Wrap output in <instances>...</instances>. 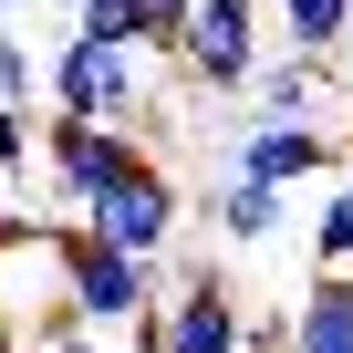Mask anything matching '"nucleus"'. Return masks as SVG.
<instances>
[{
	"mask_svg": "<svg viewBox=\"0 0 353 353\" xmlns=\"http://www.w3.org/2000/svg\"><path fill=\"white\" fill-rule=\"evenodd\" d=\"M83 229H94V239H114L125 260H156V250H166L176 229H188V198H176V176H166V166L145 156V166H125L114 188H104V198L83 208Z\"/></svg>",
	"mask_w": 353,
	"mask_h": 353,
	"instance_id": "obj_3",
	"label": "nucleus"
},
{
	"mask_svg": "<svg viewBox=\"0 0 353 353\" xmlns=\"http://www.w3.org/2000/svg\"><path fill=\"white\" fill-rule=\"evenodd\" d=\"M32 353H94V332H52V343H32Z\"/></svg>",
	"mask_w": 353,
	"mask_h": 353,
	"instance_id": "obj_15",
	"label": "nucleus"
},
{
	"mask_svg": "<svg viewBox=\"0 0 353 353\" xmlns=\"http://www.w3.org/2000/svg\"><path fill=\"white\" fill-rule=\"evenodd\" d=\"M176 42H188V0H135V52L176 63Z\"/></svg>",
	"mask_w": 353,
	"mask_h": 353,
	"instance_id": "obj_11",
	"label": "nucleus"
},
{
	"mask_svg": "<svg viewBox=\"0 0 353 353\" xmlns=\"http://www.w3.org/2000/svg\"><path fill=\"white\" fill-rule=\"evenodd\" d=\"M125 166H145V135H135V125H83V114H52V125H42V176H52V198H63L73 219L114 188Z\"/></svg>",
	"mask_w": 353,
	"mask_h": 353,
	"instance_id": "obj_2",
	"label": "nucleus"
},
{
	"mask_svg": "<svg viewBox=\"0 0 353 353\" xmlns=\"http://www.w3.org/2000/svg\"><path fill=\"white\" fill-rule=\"evenodd\" d=\"M229 176H239V188L291 198L301 176H332V135H322V125H250L239 156H229Z\"/></svg>",
	"mask_w": 353,
	"mask_h": 353,
	"instance_id": "obj_6",
	"label": "nucleus"
},
{
	"mask_svg": "<svg viewBox=\"0 0 353 353\" xmlns=\"http://www.w3.org/2000/svg\"><path fill=\"white\" fill-rule=\"evenodd\" d=\"M0 322H11V291H0Z\"/></svg>",
	"mask_w": 353,
	"mask_h": 353,
	"instance_id": "obj_18",
	"label": "nucleus"
},
{
	"mask_svg": "<svg viewBox=\"0 0 353 353\" xmlns=\"http://www.w3.org/2000/svg\"><path fill=\"white\" fill-rule=\"evenodd\" d=\"M332 166H353V135H332Z\"/></svg>",
	"mask_w": 353,
	"mask_h": 353,
	"instance_id": "obj_16",
	"label": "nucleus"
},
{
	"mask_svg": "<svg viewBox=\"0 0 353 353\" xmlns=\"http://www.w3.org/2000/svg\"><path fill=\"white\" fill-rule=\"evenodd\" d=\"M0 21H11V0H0Z\"/></svg>",
	"mask_w": 353,
	"mask_h": 353,
	"instance_id": "obj_19",
	"label": "nucleus"
},
{
	"mask_svg": "<svg viewBox=\"0 0 353 353\" xmlns=\"http://www.w3.org/2000/svg\"><path fill=\"white\" fill-rule=\"evenodd\" d=\"M239 94L260 104V125H322V63H312V52H291V63H260Z\"/></svg>",
	"mask_w": 353,
	"mask_h": 353,
	"instance_id": "obj_7",
	"label": "nucleus"
},
{
	"mask_svg": "<svg viewBox=\"0 0 353 353\" xmlns=\"http://www.w3.org/2000/svg\"><path fill=\"white\" fill-rule=\"evenodd\" d=\"M42 104H52V114H83V125H135V52L73 32V42L42 63Z\"/></svg>",
	"mask_w": 353,
	"mask_h": 353,
	"instance_id": "obj_5",
	"label": "nucleus"
},
{
	"mask_svg": "<svg viewBox=\"0 0 353 353\" xmlns=\"http://www.w3.org/2000/svg\"><path fill=\"white\" fill-rule=\"evenodd\" d=\"M219 229H229L239 250H260V239H281V198H270V188H239V176H229V188H219Z\"/></svg>",
	"mask_w": 353,
	"mask_h": 353,
	"instance_id": "obj_10",
	"label": "nucleus"
},
{
	"mask_svg": "<svg viewBox=\"0 0 353 353\" xmlns=\"http://www.w3.org/2000/svg\"><path fill=\"white\" fill-rule=\"evenodd\" d=\"M73 32H83V42L135 52V0H73Z\"/></svg>",
	"mask_w": 353,
	"mask_h": 353,
	"instance_id": "obj_13",
	"label": "nucleus"
},
{
	"mask_svg": "<svg viewBox=\"0 0 353 353\" xmlns=\"http://www.w3.org/2000/svg\"><path fill=\"white\" fill-rule=\"evenodd\" d=\"M32 94H42V63H32V42H21L11 21H0V104H21V114H32Z\"/></svg>",
	"mask_w": 353,
	"mask_h": 353,
	"instance_id": "obj_12",
	"label": "nucleus"
},
{
	"mask_svg": "<svg viewBox=\"0 0 353 353\" xmlns=\"http://www.w3.org/2000/svg\"><path fill=\"white\" fill-rule=\"evenodd\" d=\"M332 52H343V73H353V32H343V42H332Z\"/></svg>",
	"mask_w": 353,
	"mask_h": 353,
	"instance_id": "obj_17",
	"label": "nucleus"
},
{
	"mask_svg": "<svg viewBox=\"0 0 353 353\" xmlns=\"http://www.w3.org/2000/svg\"><path fill=\"white\" fill-rule=\"evenodd\" d=\"M312 270H353V166H332V198L312 219Z\"/></svg>",
	"mask_w": 353,
	"mask_h": 353,
	"instance_id": "obj_9",
	"label": "nucleus"
},
{
	"mask_svg": "<svg viewBox=\"0 0 353 353\" xmlns=\"http://www.w3.org/2000/svg\"><path fill=\"white\" fill-rule=\"evenodd\" d=\"M270 21H281V42H291V52L332 63V42L353 32V0H270Z\"/></svg>",
	"mask_w": 353,
	"mask_h": 353,
	"instance_id": "obj_8",
	"label": "nucleus"
},
{
	"mask_svg": "<svg viewBox=\"0 0 353 353\" xmlns=\"http://www.w3.org/2000/svg\"><path fill=\"white\" fill-rule=\"evenodd\" d=\"M42 250L63 260V301H73L83 332H125V322L156 312V260H125L94 229H42Z\"/></svg>",
	"mask_w": 353,
	"mask_h": 353,
	"instance_id": "obj_1",
	"label": "nucleus"
},
{
	"mask_svg": "<svg viewBox=\"0 0 353 353\" xmlns=\"http://www.w3.org/2000/svg\"><path fill=\"white\" fill-rule=\"evenodd\" d=\"M21 166H32V114L0 104V176H21Z\"/></svg>",
	"mask_w": 353,
	"mask_h": 353,
	"instance_id": "obj_14",
	"label": "nucleus"
},
{
	"mask_svg": "<svg viewBox=\"0 0 353 353\" xmlns=\"http://www.w3.org/2000/svg\"><path fill=\"white\" fill-rule=\"evenodd\" d=\"M239 291L219 281V270H188L176 291H156V312L135 322V343L145 353H239Z\"/></svg>",
	"mask_w": 353,
	"mask_h": 353,
	"instance_id": "obj_4",
	"label": "nucleus"
}]
</instances>
